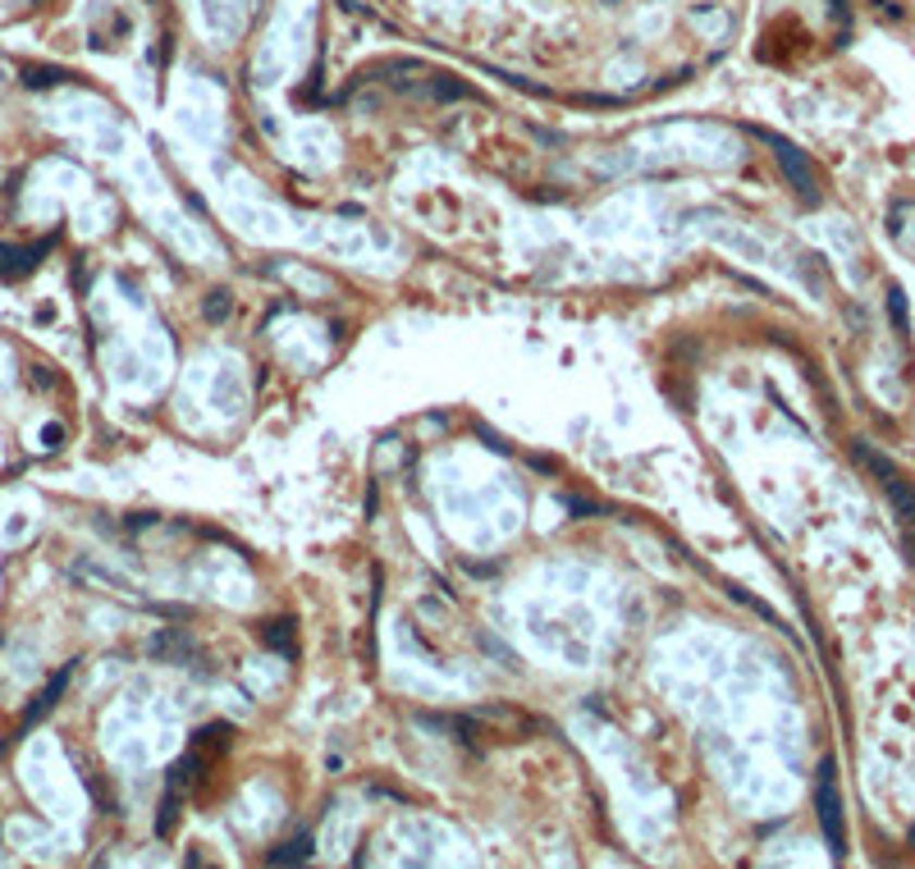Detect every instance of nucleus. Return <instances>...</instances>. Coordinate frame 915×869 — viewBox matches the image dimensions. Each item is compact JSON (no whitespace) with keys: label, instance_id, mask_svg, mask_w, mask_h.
Masks as SVG:
<instances>
[{"label":"nucleus","instance_id":"obj_8","mask_svg":"<svg viewBox=\"0 0 915 869\" xmlns=\"http://www.w3.org/2000/svg\"><path fill=\"white\" fill-rule=\"evenodd\" d=\"M911 846H915V829H911Z\"/></svg>","mask_w":915,"mask_h":869},{"label":"nucleus","instance_id":"obj_6","mask_svg":"<svg viewBox=\"0 0 915 869\" xmlns=\"http://www.w3.org/2000/svg\"><path fill=\"white\" fill-rule=\"evenodd\" d=\"M265 641H271V645H284V650L294 655V641H288V622H271V632H265Z\"/></svg>","mask_w":915,"mask_h":869},{"label":"nucleus","instance_id":"obj_5","mask_svg":"<svg viewBox=\"0 0 915 869\" xmlns=\"http://www.w3.org/2000/svg\"><path fill=\"white\" fill-rule=\"evenodd\" d=\"M888 311H892V325L906 334V298H902V288H892V294H888Z\"/></svg>","mask_w":915,"mask_h":869},{"label":"nucleus","instance_id":"obj_4","mask_svg":"<svg viewBox=\"0 0 915 869\" xmlns=\"http://www.w3.org/2000/svg\"><path fill=\"white\" fill-rule=\"evenodd\" d=\"M311 856V837H294V842H284L280 852H271V865H302Z\"/></svg>","mask_w":915,"mask_h":869},{"label":"nucleus","instance_id":"obj_2","mask_svg":"<svg viewBox=\"0 0 915 869\" xmlns=\"http://www.w3.org/2000/svg\"><path fill=\"white\" fill-rule=\"evenodd\" d=\"M815 806H819V829H824V837H829V852L842 856L846 852V829H842V796H838V769H833V760L819 765Z\"/></svg>","mask_w":915,"mask_h":869},{"label":"nucleus","instance_id":"obj_1","mask_svg":"<svg viewBox=\"0 0 915 869\" xmlns=\"http://www.w3.org/2000/svg\"><path fill=\"white\" fill-rule=\"evenodd\" d=\"M856 458L875 472L879 481H883V489H888V504H892V512H898V522H902V541H906V554L915 559V485L892 467L883 454H875L869 449L865 439H856Z\"/></svg>","mask_w":915,"mask_h":869},{"label":"nucleus","instance_id":"obj_3","mask_svg":"<svg viewBox=\"0 0 915 869\" xmlns=\"http://www.w3.org/2000/svg\"><path fill=\"white\" fill-rule=\"evenodd\" d=\"M761 138L774 147V156H778V165H783L792 193H796L806 207H819V184H815V170H811V161H806V151L792 147L788 138H778V133H761Z\"/></svg>","mask_w":915,"mask_h":869},{"label":"nucleus","instance_id":"obj_7","mask_svg":"<svg viewBox=\"0 0 915 869\" xmlns=\"http://www.w3.org/2000/svg\"><path fill=\"white\" fill-rule=\"evenodd\" d=\"M225 311H230V302H225V294H215V302H211V316L220 321V316H225Z\"/></svg>","mask_w":915,"mask_h":869}]
</instances>
